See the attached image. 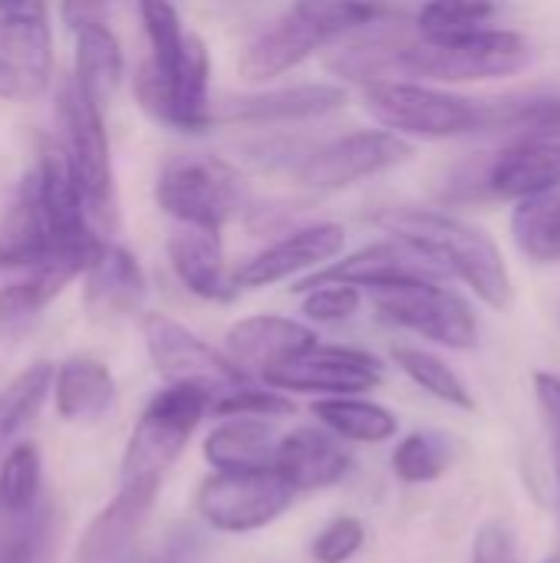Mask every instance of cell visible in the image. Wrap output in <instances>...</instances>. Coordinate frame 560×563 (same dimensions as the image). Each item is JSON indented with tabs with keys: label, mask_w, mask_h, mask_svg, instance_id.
I'll return each instance as SVG.
<instances>
[{
	"label": "cell",
	"mask_w": 560,
	"mask_h": 563,
	"mask_svg": "<svg viewBox=\"0 0 560 563\" xmlns=\"http://www.w3.org/2000/svg\"><path fill=\"white\" fill-rule=\"evenodd\" d=\"M376 224L393 238L422 247L449 277H459L492 310H508L515 287L502 247L475 224L426 208H389L376 214Z\"/></svg>",
	"instance_id": "1"
},
{
	"label": "cell",
	"mask_w": 560,
	"mask_h": 563,
	"mask_svg": "<svg viewBox=\"0 0 560 563\" xmlns=\"http://www.w3.org/2000/svg\"><path fill=\"white\" fill-rule=\"evenodd\" d=\"M393 79L479 82L521 73L531 63V46L521 33L485 26L452 43L399 40L393 46Z\"/></svg>",
	"instance_id": "2"
},
{
	"label": "cell",
	"mask_w": 560,
	"mask_h": 563,
	"mask_svg": "<svg viewBox=\"0 0 560 563\" xmlns=\"http://www.w3.org/2000/svg\"><path fill=\"white\" fill-rule=\"evenodd\" d=\"M366 112L403 139H462L479 132L482 102L419 79H383L363 86Z\"/></svg>",
	"instance_id": "3"
},
{
	"label": "cell",
	"mask_w": 560,
	"mask_h": 563,
	"mask_svg": "<svg viewBox=\"0 0 560 563\" xmlns=\"http://www.w3.org/2000/svg\"><path fill=\"white\" fill-rule=\"evenodd\" d=\"M155 205L185 228L221 234L244 208V181L221 158L178 155L165 162L155 178Z\"/></svg>",
	"instance_id": "4"
},
{
	"label": "cell",
	"mask_w": 560,
	"mask_h": 563,
	"mask_svg": "<svg viewBox=\"0 0 560 563\" xmlns=\"http://www.w3.org/2000/svg\"><path fill=\"white\" fill-rule=\"evenodd\" d=\"M59 148L83 188L89 214L99 228L116 224V188H112V155L102 106L69 76L59 89Z\"/></svg>",
	"instance_id": "5"
},
{
	"label": "cell",
	"mask_w": 560,
	"mask_h": 563,
	"mask_svg": "<svg viewBox=\"0 0 560 563\" xmlns=\"http://www.w3.org/2000/svg\"><path fill=\"white\" fill-rule=\"evenodd\" d=\"M297 492L277 465L215 468L198 488V515L221 534H251L274 525Z\"/></svg>",
	"instance_id": "6"
},
{
	"label": "cell",
	"mask_w": 560,
	"mask_h": 563,
	"mask_svg": "<svg viewBox=\"0 0 560 563\" xmlns=\"http://www.w3.org/2000/svg\"><path fill=\"white\" fill-rule=\"evenodd\" d=\"M208 416V396L195 386H175L168 383L158 389L139 422L132 426V435L122 452V482L135 478H162V472L182 455L198 422Z\"/></svg>",
	"instance_id": "7"
},
{
	"label": "cell",
	"mask_w": 560,
	"mask_h": 563,
	"mask_svg": "<svg viewBox=\"0 0 560 563\" xmlns=\"http://www.w3.org/2000/svg\"><path fill=\"white\" fill-rule=\"evenodd\" d=\"M142 340L155 373L165 383L201 389L208 396V412L218 399L251 383V376L241 366H234L221 350H215L198 333H191L165 313L142 317Z\"/></svg>",
	"instance_id": "8"
},
{
	"label": "cell",
	"mask_w": 560,
	"mask_h": 563,
	"mask_svg": "<svg viewBox=\"0 0 560 563\" xmlns=\"http://www.w3.org/2000/svg\"><path fill=\"white\" fill-rule=\"evenodd\" d=\"M373 307L386 323L403 327L446 350H475L482 340L472 303L462 294L442 287V280L380 287L373 290Z\"/></svg>",
	"instance_id": "9"
},
{
	"label": "cell",
	"mask_w": 560,
	"mask_h": 563,
	"mask_svg": "<svg viewBox=\"0 0 560 563\" xmlns=\"http://www.w3.org/2000/svg\"><path fill=\"white\" fill-rule=\"evenodd\" d=\"M135 99L158 125L175 132L198 135L211 129V56L201 36H188V46L172 69L142 63L135 76Z\"/></svg>",
	"instance_id": "10"
},
{
	"label": "cell",
	"mask_w": 560,
	"mask_h": 563,
	"mask_svg": "<svg viewBox=\"0 0 560 563\" xmlns=\"http://www.w3.org/2000/svg\"><path fill=\"white\" fill-rule=\"evenodd\" d=\"M416 145L389 129H360L314 148L297 165V185L310 191H343L413 158Z\"/></svg>",
	"instance_id": "11"
},
{
	"label": "cell",
	"mask_w": 560,
	"mask_h": 563,
	"mask_svg": "<svg viewBox=\"0 0 560 563\" xmlns=\"http://www.w3.org/2000/svg\"><path fill=\"white\" fill-rule=\"evenodd\" d=\"M264 386L277 393H304V396H363L383 383V363L353 346H327L317 343L297 360L271 366L257 376Z\"/></svg>",
	"instance_id": "12"
},
{
	"label": "cell",
	"mask_w": 560,
	"mask_h": 563,
	"mask_svg": "<svg viewBox=\"0 0 560 563\" xmlns=\"http://www.w3.org/2000/svg\"><path fill=\"white\" fill-rule=\"evenodd\" d=\"M449 274L439 267V261H432L422 247L403 241V238H389V241H376L366 244L347 257H337L330 264H323L320 271L300 277L294 284V294L314 284H350L360 290H380V287H393V284H413V280H446Z\"/></svg>",
	"instance_id": "13"
},
{
	"label": "cell",
	"mask_w": 560,
	"mask_h": 563,
	"mask_svg": "<svg viewBox=\"0 0 560 563\" xmlns=\"http://www.w3.org/2000/svg\"><path fill=\"white\" fill-rule=\"evenodd\" d=\"M343 244H347V228L343 224H337V221L304 224V228L287 231L274 244L261 247L244 264H238L231 271V280H234L238 290L274 287L281 280H294V277L314 274L323 264L337 261Z\"/></svg>",
	"instance_id": "14"
},
{
	"label": "cell",
	"mask_w": 560,
	"mask_h": 563,
	"mask_svg": "<svg viewBox=\"0 0 560 563\" xmlns=\"http://www.w3.org/2000/svg\"><path fill=\"white\" fill-rule=\"evenodd\" d=\"M53 82V33L40 7L0 13V99L33 102Z\"/></svg>",
	"instance_id": "15"
},
{
	"label": "cell",
	"mask_w": 560,
	"mask_h": 563,
	"mask_svg": "<svg viewBox=\"0 0 560 563\" xmlns=\"http://www.w3.org/2000/svg\"><path fill=\"white\" fill-rule=\"evenodd\" d=\"M347 106V89L340 82H297L274 86L241 96L211 99V125H281L310 122Z\"/></svg>",
	"instance_id": "16"
},
{
	"label": "cell",
	"mask_w": 560,
	"mask_h": 563,
	"mask_svg": "<svg viewBox=\"0 0 560 563\" xmlns=\"http://www.w3.org/2000/svg\"><path fill=\"white\" fill-rule=\"evenodd\" d=\"M162 478H135L122 482V492L89 521L79 538L76 563H116L122 561L149 521V511L158 498Z\"/></svg>",
	"instance_id": "17"
},
{
	"label": "cell",
	"mask_w": 560,
	"mask_h": 563,
	"mask_svg": "<svg viewBox=\"0 0 560 563\" xmlns=\"http://www.w3.org/2000/svg\"><path fill=\"white\" fill-rule=\"evenodd\" d=\"M320 46H327L323 33L294 7H287L277 20H271L264 30H257L238 53V76L244 82H267L304 59H310Z\"/></svg>",
	"instance_id": "18"
},
{
	"label": "cell",
	"mask_w": 560,
	"mask_h": 563,
	"mask_svg": "<svg viewBox=\"0 0 560 563\" xmlns=\"http://www.w3.org/2000/svg\"><path fill=\"white\" fill-rule=\"evenodd\" d=\"M149 300V280L139 257L122 244H106L83 274V307L89 320L112 323L135 317Z\"/></svg>",
	"instance_id": "19"
},
{
	"label": "cell",
	"mask_w": 560,
	"mask_h": 563,
	"mask_svg": "<svg viewBox=\"0 0 560 563\" xmlns=\"http://www.w3.org/2000/svg\"><path fill=\"white\" fill-rule=\"evenodd\" d=\"M317 343H320V336L307 323L290 320V317L261 313V317L238 320L224 333V356L234 366H241L248 376L251 373L261 376L271 366H281L287 360H297L300 353H307Z\"/></svg>",
	"instance_id": "20"
},
{
	"label": "cell",
	"mask_w": 560,
	"mask_h": 563,
	"mask_svg": "<svg viewBox=\"0 0 560 563\" xmlns=\"http://www.w3.org/2000/svg\"><path fill=\"white\" fill-rule=\"evenodd\" d=\"M168 264L178 277V284L195 294L198 300L208 303H231L241 290L231 280V271L224 264V247L221 234L201 231V228H185L178 224L168 234Z\"/></svg>",
	"instance_id": "21"
},
{
	"label": "cell",
	"mask_w": 560,
	"mask_h": 563,
	"mask_svg": "<svg viewBox=\"0 0 560 563\" xmlns=\"http://www.w3.org/2000/svg\"><path fill=\"white\" fill-rule=\"evenodd\" d=\"M274 465L284 472L294 492L304 495V492H323L340 478H347L353 459L333 432L304 426L277 439Z\"/></svg>",
	"instance_id": "22"
},
{
	"label": "cell",
	"mask_w": 560,
	"mask_h": 563,
	"mask_svg": "<svg viewBox=\"0 0 560 563\" xmlns=\"http://www.w3.org/2000/svg\"><path fill=\"white\" fill-rule=\"evenodd\" d=\"M485 191L521 201L560 188V139H525L505 145L485 172Z\"/></svg>",
	"instance_id": "23"
},
{
	"label": "cell",
	"mask_w": 560,
	"mask_h": 563,
	"mask_svg": "<svg viewBox=\"0 0 560 563\" xmlns=\"http://www.w3.org/2000/svg\"><path fill=\"white\" fill-rule=\"evenodd\" d=\"M53 399L56 416L73 426H92L112 412L116 379L109 366L96 356L76 353L53 366Z\"/></svg>",
	"instance_id": "24"
},
{
	"label": "cell",
	"mask_w": 560,
	"mask_h": 563,
	"mask_svg": "<svg viewBox=\"0 0 560 563\" xmlns=\"http://www.w3.org/2000/svg\"><path fill=\"white\" fill-rule=\"evenodd\" d=\"M50 257V231L30 181L23 178L17 201L0 221V277L36 271Z\"/></svg>",
	"instance_id": "25"
},
{
	"label": "cell",
	"mask_w": 560,
	"mask_h": 563,
	"mask_svg": "<svg viewBox=\"0 0 560 563\" xmlns=\"http://www.w3.org/2000/svg\"><path fill=\"white\" fill-rule=\"evenodd\" d=\"M277 439L271 419L231 416L208 432L201 449L211 468H261L274 465Z\"/></svg>",
	"instance_id": "26"
},
{
	"label": "cell",
	"mask_w": 560,
	"mask_h": 563,
	"mask_svg": "<svg viewBox=\"0 0 560 563\" xmlns=\"http://www.w3.org/2000/svg\"><path fill=\"white\" fill-rule=\"evenodd\" d=\"M73 79L106 109V99L119 89L125 76V53L109 23H92L73 33Z\"/></svg>",
	"instance_id": "27"
},
{
	"label": "cell",
	"mask_w": 560,
	"mask_h": 563,
	"mask_svg": "<svg viewBox=\"0 0 560 563\" xmlns=\"http://www.w3.org/2000/svg\"><path fill=\"white\" fill-rule=\"evenodd\" d=\"M310 409L327 432L347 442L380 445L399 432V419L386 406L370 402L363 396H323Z\"/></svg>",
	"instance_id": "28"
},
{
	"label": "cell",
	"mask_w": 560,
	"mask_h": 563,
	"mask_svg": "<svg viewBox=\"0 0 560 563\" xmlns=\"http://www.w3.org/2000/svg\"><path fill=\"white\" fill-rule=\"evenodd\" d=\"M56 558V511L36 501L23 515L0 511V563H53Z\"/></svg>",
	"instance_id": "29"
},
{
	"label": "cell",
	"mask_w": 560,
	"mask_h": 563,
	"mask_svg": "<svg viewBox=\"0 0 560 563\" xmlns=\"http://www.w3.org/2000/svg\"><path fill=\"white\" fill-rule=\"evenodd\" d=\"M502 0H422L413 13L419 40L452 43L495 23Z\"/></svg>",
	"instance_id": "30"
},
{
	"label": "cell",
	"mask_w": 560,
	"mask_h": 563,
	"mask_svg": "<svg viewBox=\"0 0 560 563\" xmlns=\"http://www.w3.org/2000/svg\"><path fill=\"white\" fill-rule=\"evenodd\" d=\"M512 238L535 264L560 261V188L521 198L512 211Z\"/></svg>",
	"instance_id": "31"
},
{
	"label": "cell",
	"mask_w": 560,
	"mask_h": 563,
	"mask_svg": "<svg viewBox=\"0 0 560 563\" xmlns=\"http://www.w3.org/2000/svg\"><path fill=\"white\" fill-rule=\"evenodd\" d=\"M50 389H53V363L46 360L30 363L0 389V449H10L23 435V429L40 416Z\"/></svg>",
	"instance_id": "32"
},
{
	"label": "cell",
	"mask_w": 560,
	"mask_h": 563,
	"mask_svg": "<svg viewBox=\"0 0 560 563\" xmlns=\"http://www.w3.org/2000/svg\"><path fill=\"white\" fill-rule=\"evenodd\" d=\"M393 363L429 396H436L439 402L452 406V409H475V399L469 393V386L462 383V376L436 353L416 350V346H393Z\"/></svg>",
	"instance_id": "33"
},
{
	"label": "cell",
	"mask_w": 560,
	"mask_h": 563,
	"mask_svg": "<svg viewBox=\"0 0 560 563\" xmlns=\"http://www.w3.org/2000/svg\"><path fill=\"white\" fill-rule=\"evenodd\" d=\"M40 482H43L40 449L26 439L13 442L0 462V511L3 515L30 511L40 501Z\"/></svg>",
	"instance_id": "34"
},
{
	"label": "cell",
	"mask_w": 560,
	"mask_h": 563,
	"mask_svg": "<svg viewBox=\"0 0 560 563\" xmlns=\"http://www.w3.org/2000/svg\"><path fill=\"white\" fill-rule=\"evenodd\" d=\"M452 442L442 432H413L393 452V472L406 485H426L446 475L452 465Z\"/></svg>",
	"instance_id": "35"
},
{
	"label": "cell",
	"mask_w": 560,
	"mask_h": 563,
	"mask_svg": "<svg viewBox=\"0 0 560 563\" xmlns=\"http://www.w3.org/2000/svg\"><path fill=\"white\" fill-rule=\"evenodd\" d=\"M139 20H142L145 40H149L145 63L155 69H172L182 59L188 36H191V30H185L175 3L172 0H139Z\"/></svg>",
	"instance_id": "36"
},
{
	"label": "cell",
	"mask_w": 560,
	"mask_h": 563,
	"mask_svg": "<svg viewBox=\"0 0 560 563\" xmlns=\"http://www.w3.org/2000/svg\"><path fill=\"white\" fill-rule=\"evenodd\" d=\"M297 294H304L300 310H304V317L310 323H343V320L356 317L360 307H363L360 287H350V284H333L330 280V284L304 287Z\"/></svg>",
	"instance_id": "37"
},
{
	"label": "cell",
	"mask_w": 560,
	"mask_h": 563,
	"mask_svg": "<svg viewBox=\"0 0 560 563\" xmlns=\"http://www.w3.org/2000/svg\"><path fill=\"white\" fill-rule=\"evenodd\" d=\"M363 541H366L363 521H356L350 515H340L310 541V558L317 563H347L360 554Z\"/></svg>",
	"instance_id": "38"
},
{
	"label": "cell",
	"mask_w": 560,
	"mask_h": 563,
	"mask_svg": "<svg viewBox=\"0 0 560 563\" xmlns=\"http://www.w3.org/2000/svg\"><path fill=\"white\" fill-rule=\"evenodd\" d=\"M472 563H518V541L508 521H485L479 528Z\"/></svg>",
	"instance_id": "39"
},
{
	"label": "cell",
	"mask_w": 560,
	"mask_h": 563,
	"mask_svg": "<svg viewBox=\"0 0 560 563\" xmlns=\"http://www.w3.org/2000/svg\"><path fill=\"white\" fill-rule=\"evenodd\" d=\"M535 399L541 406V419L548 426L551 452H554V472L560 488V376L554 373H535Z\"/></svg>",
	"instance_id": "40"
},
{
	"label": "cell",
	"mask_w": 560,
	"mask_h": 563,
	"mask_svg": "<svg viewBox=\"0 0 560 563\" xmlns=\"http://www.w3.org/2000/svg\"><path fill=\"white\" fill-rule=\"evenodd\" d=\"M106 20H109V0H59V23L69 33Z\"/></svg>",
	"instance_id": "41"
},
{
	"label": "cell",
	"mask_w": 560,
	"mask_h": 563,
	"mask_svg": "<svg viewBox=\"0 0 560 563\" xmlns=\"http://www.w3.org/2000/svg\"><path fill=\"white\" fill-rule=\"evenodd\" d=\"M353 3H360L366 13H373V20H380V23H396V20H403L406 7L413 0H353Z\"/></svg>",
	"instance_id": "42"
},
{
	"label": "cell",
	"mask_w": 560,
	"mask_h": 563,
	"mask_svg": "<svg viewBox=\"0 0 560 563\" xmlns=\"http://www.w3.org/2000/svg\"><path fill=\"white\" fill-rule=\"evenodd\" d=\"M30 7H40L33 0H0V13H20V10H30Z\"/></svg>",
	"instance_id": "43"
}]
</instances>
